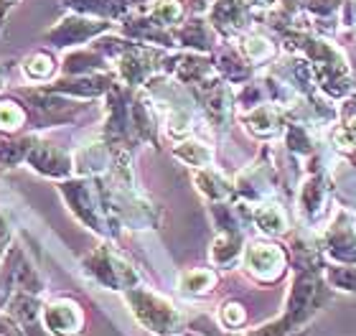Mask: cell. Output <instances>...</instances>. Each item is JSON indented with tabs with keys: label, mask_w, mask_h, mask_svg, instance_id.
<instances>
[{
	"label": "cell",
	"mask_w": 356,
	"mask_h": 336,
	"mask_svg": "<svg viewBox=\"0 0 356 336\" xmlns=\"http://www.w3.org/2000/svg\"><path fill=\"white\" fill-rule=\"evenodd\" d=\"M26 166L31 171H36L38 176H46V179L54 181H67L74 173V158L69 156L64 148H59V145H54L49 141H41V138L29 150Z\"/></svg>",
	"instance_id": "obj_8"
},
{
	"label": "cell",
	"mask_w": 356,
	"mask_h": 336,
	"mask_svg": "<svg viewBox=\"0 0 356 336\" xmlns=\"http://www.w3.org/2000/svg\"><path fill=\"white\" fill-rule=\"evenodd\" d=\"M173 156L181 163L191 166V168H207L214 163V150L209 148L207 143L196 141V138H184L173 145Z\"/></svg>",
	"instance_id": "obj_20"
},
{
	"label": "cell",
	"mask_w": 356,
	"mask_h": 336,
	"mask_svg": "<svg viewBox=\"0 0 356 336\" xmlns=\"http://www.w3.org/2000/svg\"><path fill=\"white\" fill-rule=\"evenodd\" d=\"M21 69H23V77H26L29 82L44 84V82H49L54 77V72H56V59L46 51H33L23 59Z\"/></svg>",
	"instance_id": "obj_22"
},
{
	"label": "cell",
	"mask_w": 356,
	"mask_h": 336,
	"mask_svg": "<svg viewBox=\"0 0 356 336\" xmlns=\"http://www.w3.org/2000/svg\"><path fill=\"white\" fill-rule=\"evenodd\" d=\"M84 321V311L74 298H54L44 303V326L51 336H79Z\"/></svg>",
	"instance_id": "obj_9"
},
{
	"label": "cell",
	"mask_w": 356,
	"mask_h": 336,
	"mask_svg": "<svg viewBox=\"0 0 356 336\" xmlns=\"http://www.w3.org/2000/svg\"><path fill=\"white\" fill-rule=\"evenodd\" d=\"M252 222L260 227L265 234H285L288 232V214L280 204L275 202H262L252 207Z\"/></svg>",
	"instance_id": "obj_19"
},
{
	"label": "cell",
	"mask_w": 356,
	"mask_h": 336,
	"mask_svg": "<svg viewBox=\"0 0 356 336\" xmlns=\"http://www.w3.org/2000/svg\"><path fill=\"white\" fill-rule=\"evenodd\" d=\"M181 15H184V8H181L178 0H156L153 8H150V21H156L163 29L181 21Z\"/></svg>",
	"instance_id": "obj_23"
},
{
	"label": "cell",
	"mask_w": 356,
	"mask_h": 336,
	"mask_svg": "<svg viewBox=\"0 0 356 336\" xmlns=\"http://www.w3.org/2000/svg\"><path fill=\"white\" fill-rule=\"evenodd\" d=\"M219 283V278H216L214 270L209 268H191V270H184L181 275H178V291L186 293V296H193V298H201V296H207L211 293Z\"/></svg>",
	"instance_id": "obj_18"
},
{
	"label": "cell",
	"mask_w": 356,
	"mask_h": 336,
	"mask_svg": "<svg viewBox=\"0 0 356 336\" xmlns=\"http://www.w3.org/2000/svg\"><path fill=\"white\" fill-rule=\"evenodd\" d=\"M125 303L130 306V311H133V316L138 319L143 329L153 331L158 336L178 334L181 323H184V314L178 311L176 303L161 296V293L150 291V288L135 285V288L125 291Z\"/></svg>",
	"instance_id": "obj_2"
},
{
	"label": "cell",
	"mask_w": 356,
	"mask_h": 336,
	"mask_svg": "<svg viewBox=\"0 0 356 336\" xmlns=\"http://www.w3.org/2000/svg\"><path fill=\"white\" fill-rule=\"evenodd\" d=\"M323 250L339 265H356V230L346 219V214H341L331 224V230L323 237Z\"/></svg>",
	"instance_id": "obj_12"
},
{
	"label": "cell",
	"mask_w": 356,
	"mask_h": 336,
	"mask_svg": "<svg viewBox=\"0 0 356 336\" xmlns=\"http://www.w3.org/2000/svg\"><path fill=\"white\" fill-rule=\"evenodd\" d=\"M0 336H26V334H23L21 326H18L10 316L3 314L0 316Z\"/></svg>",
	"instance_id": "obj_29"
},
{
	"label": "cell",
	"mask_w": 356,
	"mask_h": 336,
	"mask_svg": "<svg viewBox=\"0 0 356 336\" xmlns=\"http://www.w3.org/2000/svg\"><path fill=\"white\" fill-rule=\"evenodd\" d=\"M18 0H0V29H3V21H6V15L10 13V8L15 6Z\"/></svg>",
	"instance_id": "obj_30"
},
{
	"label": "cell",
	"mask_w": 356,
	"mask_h": 336,
	"mask_svg": "<svg viewBox=\"0 0 356 336\" xmlns=\"http://www.w3.org/2000/svg\"><path fill=\"white\" fill-rule=\"evenodd\" d=\"M186 336H199V334H186Z\"/></svg>",
	"instance_id": "obj_32"
},
{
	"label": "cell",
	"mask_w": 356,
	"mask_h": 336,
	"mask_svg": "<svg viewBox=\"0 0 356 336\" xmlns=\"http://www.w3.org/2000/svg\"><path fill=\"white\" fill-rule=\"evenodd\" d=\"M59 194L64 196L72 214L95 234L99 237L118 234L120 222L112 211L110 184L102 176H79V179L61 181Z\"/></svg>",
	"instance_id": "obj_1"
},
{
	"label": "cell",
	"mask_w": 356,
	"mask_h": 336,
	"mask_svg": "<svg viewBox=\"0 0 356 336\" xmlns=\"http://www.w3.org/2000/svg\"><path fill=\"white\" fill-rule=\"evenodd\" d=\"M6 314L21 326L26 336H51L44 326V303L33 293H10V298L6 301Z\"/></svg>",
	"instance_id": "obj_10"
},
{
	"label": "cell",
	"mask_w": 356,
	"mask_h": 336,
	"mask_svg": "<svg viewBox=\"0 0 356 336\" xmlns=\"http://www.w3.org/2000/svg\"><path fill=\"white\" fill-rule=\"evenodd\" d=\"M242 51H245L250 59L262 61V59H267V56H270V44H267V41H262V38H257V36H250V38H245Z\"/></svg>",
	"instance_id": "obj_27"
},
{
	"label": "cell",
	"mask_w": 356,
	"mask_h": 336,
	"mask_svg": "<svg viewBox=\"0 0 356 336\" xmlns=\"http://www.w3.org/2000/svg\"><path fill=\"white\" fill-rule=\"evenodd\" d=\"M242 255H245V237L239 232V224H234V227H219L214 242H211V250H209L211 265L229 270Z\"/></svg>",
	"instance_id": "obj_13"
},
{
	"label": "cell",
	"mask_w": 356,
	"mask_h": 336,
	"mask_svg": "<svg viewBox=\"0 0 356 336\" xmlns=\"http://www.w3.org/2000/svg\"><path fill=\"white\" fill-rule=\"evenodd\" d=\"M29 122L26 107L13 97H0V135H18Z\"/></svg>",
	"instance_id": "obj_21"
},
{
	"label": "cell",
	"mask_w": 356,
	"mask_h": 336,
	"mask_svg": "<svg viewBox=\"0 0 356 336\" xmlns=\"http://www.w3.org/2000/svg\"><path fill=\"white\" fill-rule=\"evenodd\" d=\"M328 293L323 285L321 273H316L313 268H300L298 270L293 288L288 293L285 301V311H282V323L288 326L290 334H298V329L305 321H311L313 316L318 314V308L326 303Z\"/></svg>",
	"instance_id": "obj_3"
},
{
	"label": "cell",
	"mask_w": 356,
	"mask_h": 336,
	"mask_svg": "<svg viewBox=\"0 0 356 336\" xmlns=\"http://www.w3.org/2000/svg\"><path fill=\"white\" fill-rule=\"evenodd\" d=\"M82 268L89 280H95L104 291L125 293L140 283V275L133 268V262H127L112 245H99L97 250L84 255Z\"/></svg>",
	"instance_id": "obj_4"
},
{
	"label": "cell",
	"mask_w": 356,
	"mask_h": 336,
	"mask_svg": "<svg viewBox=\"0 0 356 336\" xmlns=\"http://www.w3.org/2000/svg\"><path fill=\"white\" fill-rule=\"evenodd\" d=\"M242 265L250 275L262 285L277 283L285 270H288V255L280 245H270V242H250L245 245L242 255Z\"/></svg>",
	"instance_id": "obj_6"
},
{
	"label": "cell",
	"mask_w": 356,
	"mask_h": 336,
	"mask_svg": "<svg viewBox=\"0 0 356 336\" xmlns=\"http://www.w3.org/2000/svg\"><path fill=\"white\" fill-rule=\"evenodd\" d=\"M219 323L227 331H237L247 323V311L239 301H224L219 308Z\"/></svg>",
	"instance_id": "obj_24"
},
{
	"label": "cell",
	"mask_w": 356,
	"mask_h": 336,
	"mask_svg": "<svg viewBox=\"0 0 356 336\" xmlns=\"http://www.w3.org/2000/svg\"><path fill=\"white\" fill-rule=\"evenodd\" d=\"M6 79H8V72L3 67H0V90H3V87H6Z\"/></svg>",
	"instance_id": "obj_31"
},
{
	"label": "cell",
	"mask_w": 356,
	"mask_h": 336,
	"mask_svg": "<svg viewBox=\"0 0 356 336\" xmlns=\"http://www.w3.org/2000/svg\"><path fill=\"white\" fill-rule=\"evenodd\" d=\"M193 184H196V189L207 196L209 202H214V204H224L227 199L234 196V191H237L234 184H232L219 168H214V166L196 168V171H193Z\"/></svg>",
	"instance_id": "obj_14"
},
{
	"label": "cell",
	"mask_w": 356,
	"mask_h": 336,
	"mask_svg": "<svg viewBox=\"0 0 356 336\" xmlns=\"http://www.w3.org/2000/svg\"><path fill=\"white\" fill-rule=\"evenodd\" d=\"M242 122L254 138H273L277 135L282 125V118H280V110L273 105H257L252 110L242 115Z\"/></svg>",
	"instance_id": "obj_16"
},
{
	"label": "cell",
	"mask_w": 356,
	"mask_h": 336,
	"mask_svg": "<svg viewBox=\"0 0 356 336\" xmlns=\"http://www.w3.org/2000/svg\"><path fill=\"white\" fill-rule=\"evenodd\" d=\"M334 143L339 148H356V115L334 130Z\"/></svg>",
	"instance_id": "obj_26"
},
{
	"label": "cell",
	"mask_w": 356,
	"mask_h": 336,
	"mask_svg": "<svg viewBox=\"0 0 356 336\" xmlns=\"http://www.w3.org/2000/svg\"><path fill=\"white\" fill-rule=\"evenodd\" d=\"M10 245H13V232H10V224H8L6 214L0 211V262H3L6 253L10 250Z\"/></svg>",
	"instance_id": "obj_28"
},
{
	"label": "cell",
	"mask_w": 356,
	"mask_h": 336,
	"mask_svg": "<svg viewBox=\"0 0 356 336\" xmlns=\"http://www.w3.org/2000/svg\"><path fill=\"white\" fill-rule=\"evenodd\" d=\"M110 29V23L104 18H87V15H67L61 18L54 29L46 31L44 41L54 49H74L82 46L87 41H92L95 36H99L102 31Z\"/></svg>",
	"instance_id": "obj_7"
},
{
	"label": "cell",
	"mask_w": 356,
	"mask_h": 336,
	"mask_svg": "<svg viewBox=\"0 0 356 336\" xmlns=\"http://www.w3.org/2000/svg\"><path fill=\"white\" fill-rule=\"evenodd\" d=\"M38 141V135H0V166L3 168H15V166L26 163L29 150L33 148V143Z\"/></svg>",
	"instance_id": "obj_17"
},
{
	"label": "cell",
	"mask_w": 356,
	"mask_h": 336,
	"mask_svg": "<svg viewBox=\"0 0 356 336\" xmlns=\"http://www.w3.org/2000/svg\"><path fill=\"white\" fill-rule=\"evenodd\" d=\"M115 84H112L110 74H79V77H67L59 82L44 84L41 90L51 92L56 97H79V99H92L99 95H107Z\"/></svg>",
	"instance_id": "obj_11"
},
{
	"label": "cell",
	"mask_w": 356,
	"mask_h": 336,
	"mask_svg": "<svg viewBox=\"0 0 356 336\" xmlns=\"http://www.w3.org/2000/svg\"><path fill=\"white\" fill-rule=\"evenodd\" d=\"M328 204V184L321 173H313L308 176L300 189V211H303L308 219H316L323 214Z\"/></svg>",
	"instance_id": "obj_15"
},
{
	"label": "cell",
	"mask_w": 356,
	"mask_h": 336,
	"mask_svg": "<svg viewBox=\"0 0 356 336\" xmlns=\"http://www.w3.org/2000/svg\"><path fill=\"white\" fill-rule=\"evenodd\" d=\"M168 336H178V334H168Z\"/></svg>",
	"instance_id": "obj_33"
},
{
	"label": "cell",
	"mask_w": 356,
	"mask_h": 336,
	"mask_svg": "<svg viewBox=\"0 0 356 336\" xmlns=\"http://www.w3.org/2000/svg\"><path fill=\"white\" fill-rule=\"evenodd\" d=\"M0 283H3V288L8 291V298H10V293H15V291L41 296L46 288L38 268L31 262L26 250H23L21 245H15V242L6 253L3 262H0Z\"/></svg>",
	"instance_id": "obj_5"
},
{
	"label": "cell",
	"mask_w": 356,
	"mask_h": 336,
	"mask_svg": "<svg viewBox=\"0 0 356 336\" xmlns=\"http://www.w3.org/2000/svg\"><path fill=\"white\" fill-rule=\"evenodd\" d=\"M328 283L339 288V291L356 293V265H339V268L326 270Z\"/></svg>",
	"instance_id": "obj_25"
}]
</instances>
